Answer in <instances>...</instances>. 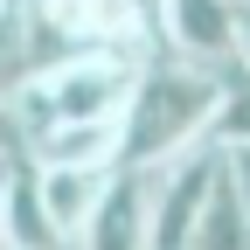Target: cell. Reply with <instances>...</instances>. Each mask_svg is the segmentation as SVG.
Instances as JSON below:
<instances>
[{
    "mask_svg": "<svg viewBox=\"0 0 250 250\" xmlns=\"http://www.w3.org/2000/svg\"><path fill=\"white\" fill-rule=\"evenodd\" d=\"M223 70H208V62H188L174 49L160 56H146V70H139V90H132V104H125V160L118 167H167L181 160V153H195L208 146V125L215 111H223Z\"/></svg>",
    "mask_w": 250,
    "mask_h": 250,
    "instance_id": "cell-1",
    "label": "cell"
},
{
    "mask_svg": "<svg viewBox=\"0 0 250 250\" xmlns=\"http://www.w3.org/2000/svg\"><path fill=\"white\" fill-rule=\"evenodd\" d=\"M139 70H146L139 49H83V56H62L49 70H35V83L14 98L21 146L49 125H70V118H125Z\"/></svg>",
    "mask_w": 250,
    "mask_h": 250,
    "instance_id": "cell-2",
    "label": "cell"
},
{
    "mask_svg": "<svg viewBox=\"0 0 250 250\" xmlns=\"http://www.w3.org/2000/svg\"><path fill=\"white\" fill-rule=\"evenodd\" d=\"M236 21H243V0H160L153 42L223 70V62H236Z\"/></svg>",
    "mask_w": 250,
    "mask_h": 250,
    "instance_id": "cell-3",
    "label": "cell"
},
{
    "mask_svg": "<svg viewBox=\"0 0 250 250\" xmlns=\"http://www.w3.org/2000/svg\"><path fill=\"white\" fill-rule=\"evenodd\" d=\"M146 229H153V174L139 167H118L98 215H90V229L77 236L83 250H146Z\"/></svg>",
    "mask_w": 250,
    "mask_h": 250,
    "instance_id": "cell-4",
    "label": "cell"
},
{
    "mask_svg": "<svg viewBox=\"0 0 250 250\" xmlns=\"http://www.w3.org/2000/svg\"><path fill=\"white\" fill-rule=\"evenodd\" d=\"M35 167H98V174H118L125 160V118H70V125H49L21 146Z\"/></svg>",
    "mask_w": 250,
    "mask_h": 250,
    "instance_id": "cell-5",
    "label": "cell"
},
{
    "mask_svg": "<svg viewBox=\"0 0 250 250\" xmlns=\"http://www.w3.org/2000/svg\"><path fill=\"white\" fill-rule=\"evenodd\" d=\"M0 250H62V229L35 188V160L14 153L7 167V208H0Z\"/></svg>",
    "mask_w": 250,
    "mask_h": 250,
    "instance_id": "cell-6",
    "label": "cell"
},
{
    "mask_svg": "<svg viewBox=\"0 0 250 250\" xmlns=\"http://www.w3.org/2000/svg\"><path fill=\"white\" fill-rule=\"evenodd\" d=\"M35 188H42V202H49V215H56L62 243H77V236L90 229V215H98L111 174H98V167H35Z\"/></svg>",
    "mask_w": 250,
    "mask_h": 250,
    "instance_id": "cell-7",
    "label": "cell"
},
{
    "mask_svg": "<svg viewBox=\"0 0 250 250\" xmlns=\"http://www.w3.org/2000/svg\"><path fill=\"white\" fill-rule=\"evenodd\" d=\"M35 70H42L35 14H28L21 0H7V7H0V111H14V98L35 83Z\"/></svg>",
    "mask_w": 250,
    "mask_h": 250,
    "instance_id": "cell-8",
    "label": "cell"
},
{
    "mask_svg": "<svg viewBox=\"0 0 250 250\" xmlns=\"http://www.w3.org/2000/svg\"><path fill=\"white\" fill-rule=\"evenodd\" d=\"M208 139H215V146H250V70H243V62H229V83H223V111H215Z\"/></svg>",
    "mask_w": 250,
    "mask_h": 250,
    "instance_id": "cell-9",
    "label": "cell"
},
{
    "mask_svg": "<svg viewBox=\"0 0 250 250\" xmlns=\"http://www.w3.org/2000/svg\"><path fill=\"white\" fill-rule=\"evenodd\" d=\"M223 160H229V181H236V195L250 208V146H223Z\"/></svg>",
    "mask_w": 250,
    "mask_h": 250,
    "instance_id": "cell-10",
    "label": "cell"
},
{
    "mask_svg": "<svg viewBox=\"0 0 250 250\" xmlns=\"http://www.w3.org/2000/svg\"><path fill=\"white\" fill-rule=\"evenodd\" d=\"M7 153H21V125H14V111H0V160Z\"/></svg>",
    "mask_w": 250,
    "mask_h": 250,
    "instance_id": "cell-11",
    "label": "cell"
},
{
    "mask_svg": "<svg viewBox=\"0 0 250 250\" xmlns=\"http://www.w3.org/2000/svg\"><path fill=\"white\" fill-rule=\"evenodd\" d=\"M236 62L250 70V0H243V21H236Z\"/></svg>",
    "mask_w": 250,
    "mask_h": 250,
    "instance_id": "cell-12",
    "label": "cell"
},
{
    "mask_svg": "<svg viewBox=\"0 0 250 250\" xmlns=\"http://www.w3.org/2000/svg\"><path fill=\"white\" fill-rule=\"evenodd\" d=\"M7 167H14V153H7V160H0V208H7Z\"/></svg>",
    "mask_w": 250,
    "mask_h": 250,
    "instance_id": "cell-13",
    "label": "cell"
},
{
    "mask_svg": "<svg viewBox=\"0 0 250 250\" xmlns=\"http://www.w3.org/2000/svg\"><path fill=\"white\" fill-rule=\"evenodd\" d=\"M139 7H146V14H153V21H160V0H139Z\"/></svg>",
    "mask_w": 250,
    "mask_h": 250,
    "instance_id": "cell-14",
    "label": "cell"
},
{
    "mask_svg": "<svg viewBox=\"0 0 250 250\" xmlns=\"http://www.w3.org/2000/svg\"><path fill=\"white\" fill-rule=\"evenodd\" d=\"M0 7H7V0H0Z\"/></svg>",
    "mask_w": 250,
    "mask_h": 250,
    "instance_id": "cell-15",
    "label": "cell"
}]
</instances>
